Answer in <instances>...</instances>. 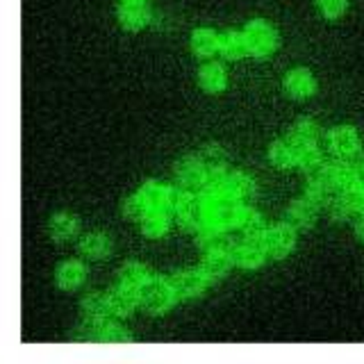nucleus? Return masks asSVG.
Here are the masks:
<instances>
[{
	"label": "nucleus",
	"instance_id": "30",
	"mask_svg": "<svg viewBox=\"0 0 364 364\" xmlns=\"http://www.w3.org/2000/svg\"><path fill=\"white\" fill-rule=\"evenodd\" d=\"M200 164L208 173H219V171L225 166V153L219 146H205L200 153Z\"/></svg>",
	"mask_w": 364,
	"mask_h": 364
},
{
	"label": "nucleus",
	"instance_id": "9",
	"mask_svg": "<svg viewBox=\"0 0 364 364\" xmlns=\"http://www.w3.org/2000/svg\"><path fill=\"white\" fill-rule=\"evenodd\" d=\"M316 219V203L310 200V198H301L296 200L289 212H287V221L294 225V228H301V230H305V228H310Z\"/></svg>",
	"mask_w": 364,
	"mask_h": 364
},
{
	"label": "nucleus",
	"instance_id": "3",
	"mask_svg": "<svg viewBox=\"0 0 364 364\" xmlns=\"http://www.w3.org/2000/svg\"><path fill=\"white\" fill-rule=\"evenodd\" d=\"M176 212H178V219H180V223L185 225V228H198V225H203V221H205V216L210 214V210H208V205H205L200 198H196V196H182V200L176 205Z\"/></svg>",
	"mask_w": 364,
	"mask_h": 364
},
{
	"label": "nucleus",
	"instance_id": "40",
	"mask_svg": "<svg viewBox=\"0 0 364 364\" xmlns=\"http://www.w3.org/2000/svg\"><path fill=\"white\" fill-rule=\"evenodd\" d=\"M355 228H358V237L364 242V214L358 219V225H355Z\"/></svg>",
	"mask_w": 364,
	"mask_h": 364
},
{
	"label": "nucleus",
	"instance_id": "2",
	"mask_svg": "<svg viewBox=\"0 0 364 364\" xmlns=\"http://www.w3.org/2000/svg\"><path fill=\"white\" fill-rule=\"evenodd\" d=\"M173 287H171V280H162V278H155V280H148L144 287H141V303L146 310H151L155 314L159 312H166L171 305H173Z\"/></svg>",
	"mask_w": 364,
	"mask_h": 364
},
{
	"label": "nucleus",
	"instance_id": "38",
	"mask_svg": "<svg viewBox=\"0 0 364 364\" xmlns=\"http://www.w3.org/2000/svg\"><path fill=\"white\" fill-rule=\"evenodd\" d=\"M75 339H85V341H91V339H100V333L94 328V321H89L87 326H80L77 333H75Z\"/></svg>",
	"mask_w": 364,
	"mask_h": 364
},
{
	"label": "nucleus",
	"instance_id": "8",
	"mask_svg": "<svg viewBox=\"0 0 364 364\" xmlns=\"http://www.w3.org/2000/svg\"><path fill=\"white\" fill-rule=\"evenodd\" d=\"M284 89H287V94L294 96V98H307L314 94L316 89V82L314 77L299 68V71H289L287 77H284Z\"/></svg>",
	"mask_w": 364,
	"mask_h": 364
},
{
	"label": "nucleus",
	"instance_id": "19",
	"mask_svg": "<svg viewBox=\"0 0 364 364\" xmlns=\"http://www.w3.org/2000/svg\"><path fill=\"white\" fill-rule=\"evenodd\" d=\"M196 242L200 248H212V250H219L228 244V237L225 232L221 230L219 223H210V225H203L198 230V237Z\"/></svg>",
	"mask_w": 364,
	"mask_h": 364
},
{
	"label": "nucleus",
	"instance_id": "28",
	"mask_svg": "<svg viewBox=\"0 0 364 364\" xmlns=\"http://www.w3.org/2000/svg\"><path fill=\"white\" fill-rule=\"evenodd\" d=\"M191 48L200 57H210L216 48H219V39L212 30H196L191 37Z\"/></svg>",
	"mask_w": 364,
	"mask_h": 364
},
{
	"label": "nucleus",
	"instance_id": "6",
	"mask_svg": "<svg viewBox=\"0 0 364 364\" xmlns=\"http://www.w3.org/2000/svg\"><path fill=\"white\" fill-rule=\"evenodd\" d=\"M171 287L182 299H193L205 291V276L198 271H180L171 278Z\"/></svg>",
	"mask_w": 364,
	"mask_h": 364
},
{
	"label": "nucleus",
	"instance_id": "11",
	"mask_svg": "<svg viewBox=\"0 0 364 364\" xmlns=\"http://www.w3.org/2000/svg\"><path fill=\"white\" fill-rule=\"evenodd\" d=\"M362 162H355V159H344V162H337L333 166L335 173V182H339L341 187L353 189L355 185H360V173H362Z\"/></svg>",
	"mask_w": 364,
	"mask_h": 364
},
{
	"label": "nucleus",
	"instance_id": "33",
	"mask_svg": "<svg viewBox=\"0 0 364 364\" xmlns=\"http://www.w3.org/2000/svg\"><path fill=\"white\" fill-rule=\"evenodd\" d=\"M299 164L305 168V171H316L321 166V153L316 151L314 144L312 146H301L299 148Z\"/></svg>",
	"mask_w": 364,
	"mask_h": 364
},
{
	"label": "nucleus",
	"instance_id": "14",
	"mask_svg": "<svg viewBox=\"0 0 364 364\" xmlns=\"http://www.w3.org/2000/svg\"><path fill=\"white\" fill-rule=\"evenodd\" d=\"M235 259L244 269H255L262 264V259H264V250H262V246L255 242V239H248L246 244H239L235 248Z\"/></svg>",
	"mask_w": 364,
	"mask_h": 364
},
{
	"label": "nucleus",
	"instance_id": "18",
	"mask_svg": "<svg viewBox=\"0 0 364 364\" xmlns=\"http://www.w3.org/2000/svg\"><path fill=\"white\" fill-rule=\"evenodd\" d=\"M48 228H50L53 239L64 242V239H71L77 232V219L71 214H55Z\"/></svg>",
	"mask_w": 364,
	"mask_h": 364
},
{
	"label": "nucleus",
	"instance_id": "24",
	"mask_svg": "<svg viewBox=\"0 0 364 364\" xmlns=\"http://www.w3.org/2000/svg\"><path fill=\"white\" fill-rule=\"evenodd\" d=\"M119 278L123 282V287H130V289H141L144 284L148 282V271L146 267L136 264V262H130V264H125L119 273Z\"/></svg>",
	"mask_w": 364,
	"mask_h": 364
},
{
	"label": "nucleus",
	"instance_id": "16",
	"mask_svg": "<svg viewBox=\"0 0 364 364\" xmlns=\"http://www.w3.org/2000/svg\"><path fill=\"white\" fill-rule=\"evenodd\" d=\"M82 280H85V267L80 264V262H73V259L64 262V264H60V269H57V282H60V287L64 289H73Z\"/></svg>",
	"mask_w": 364,
	"mask_h": 364
},
{
	"label": "nucleus",
	"instance_id": "41",
	"mask_svg": "<svg viewBox=\"0 0 364 364\" xmlns=\"http://www.w3.org/2000/svg\"><path fill=\"white\" fill-rule=\"evenodd\" d=\"M362 168H364V159H362Z\"/></svg>",
	"mask_w": 364,
	"mask_h": 364
},
{
	"label": "nucleus",
	"instance_id": "37",
	"mask_svg": "<svg viewBox=\"0 0 364 364\" xmlns=\"http://www.w3.org/2000/svg\"><path fill=\"white\" fill-rule=\"evenodd\" d=\"M205 185V196L210 200L216 198V196H225V178H221L219 173H210V178L203 182Z\"/></svg>",
	"mask_w": 364,
	"mask_h": 364
},
{
	"label": "nucleus",
	"instance_id": "26",
	"mask_svg": "<svg viewBox=\"0 0 364 364\" xmlns=\"http://www.w3.org/2000/svg\"><path fill=\"white\" fill-rule=\"evenodd\" d=\"M109 303L102 299V296H98V294H89L87 299L82 301V312H85V316L89 318V321H102L107 314H109Z\"/></svg>",
	"mask_w": 364,
	"mask_h": 364
},
{
	"label": "nucleus",
	"instance_id": "27",
	"mask_svg": "<svg viewBox=\"0 0 364 364\" xmlns=\"http://www.w3.org/2000/svg\"><path fill=\"white\" fill-rule=\"evenodd\" d=\"M255 189L253 180H250L246 173H230L225 176V191L230 193L232 198H246L250 196Z\"/></svg>",
	"mask_w": 364,
	"mask_h": 364
},
{
	"label": "nucleus",
	"instance_id": "39",
	"mask_svg": "<svg viewBox=\"0 0 364 364\" xmlns=\"http://www.w3.org/2000/svg\"><path fill=\"white\" fill-rule=\"evenodd\" d=\"M353 193V198H355V205L364 212V185H355L353 189H348Z\"/></svg>",
	"mask_w": 364,
	"mask_h": 364
},
{
	"label": "nucleus",
	"instance_id": "5",
	"mask_svg": "<svg viewBox=\"0 0 364 364\" xmlns=\"http://www.w3.org/2000/svg\"><path fill=\"white\" fill-rule=\"evenodd\" d=\"M264 244H267V250L273 255V257H284L291 253V248L296 244V237H294V230L289 225H276L271 228L264 237Z\"/></svg>",
	"mask_w": 364,
	"mask_h": 364
},
{
	"label": "nucleus",
	"instance_id": "4",
	"mask_svg": "<svg viewBox=\"0 0 364 364\" xmlns=\"http://www.w3.org/2000/svg\"><path fill=\"white\" fill-rule=\"evenodd\" d=\"M208 210H210V216H212V221L214 223H219V225H232L237 221H242V208H239V203L232 200V198H228V196H216L210 200L208 205Z\"/></svg>",
	"mask_w": 364,
	"mask_h": 364
},
{
	"label": "nucleus",
	"instance_id": "17",
	"mask_svg": "<svg viewBox=\"0 0 364 364\" xmlns=\"http://www.w3.org/2000/svg\"><path fill=\"white\" fill-rule=\"evenodd\" d=\"M355 198H353L350 191H341V193H330L328 196V210L335 219H348L355 210Z\"/></svg>",
	"mask_w": 364,
	"mask_h": 364
},
{
	"label": "nucleus",
	"instance_id": "29",
	"mask_svg": "<svg viewBox=\"0 0 364 364\" xmlns=\"http://www.w3.org/2000/svg\"><path fill=\"white\" fill-rule=\"evenodd\" d=\"M109 248H112L109 237H107V235H102V232L87 235V237L82 239V253H85L87 257H102V255H107V253H109Z\"/></svg>",
	"mask_w": 364,
	"mask_h": 364
},
{
	"label": "nucleus",
	"instance_id": "1",
	"mask_svg": "<svg viewBox=\"0 0 364 364\" xmlns=\"http://www.w3.org/2000/svg\"><path fill=\"white\" fill-rule=\"evenodd\" d=\"M244 37H246L248 50L253 53V55H257V57L271 55L273 50H276V46H278V32L273 30L269 23H264V21L248 23Z\"/></svg>",
	"mask_w": 364,
	"mask_h": 364
},
{
	"label": "nucleus",
	"instance_id": "22",
	"mask_svg": "<svg viewBox=\"0 0 364 364\" xmlns=\"http://www.w3.org/2000/svg\"><path fill=\"white\" fill-rule=\"evenodd\" d=\"M200 87L205 91H212V94H216V91H221L225 87V73L223 68L219 64H208L200 68Z\"/></svg>",
	"mask_w": 364,
	"mask_h": 364
},
{
	"label": "nucleus",
	"instance_id": "35",
	"mask_svg": "<svg viewBox=\"0 0 364 364\" xmlns=\"http://www.w3.org/2000/svg\"><path fill=\"white\" fill-rule=\"evenodd\" d=\"M316 7L326 18H339L346 11V0H316Z\"/></svg>",
	"mask_w": 364,
	"mask_h": 364
},
{
	"label": "nucleus",
	"instance_id": "15",
	"mask_svg": "<svg viewBox=\"0 0 364 364\" xmlns=\"http://www.w3.org/2000/svg\"><path fill=\"white\" fill-rule=\"evenodd\" d=\"M269 157L276 166L287 168L294 162H299V146L294 141H276L269 148Z\"/></svg>",
	"mask_w": 364,
	"mask_h": 364
},
{
	"label": "nucleus",
	"instance_id": "32",
	"mask_svg": "<svg viewBox=\"0 0 364 364\" xmlns=\"http://www.w3.org/2000/svg\"><path fill=\"white\" fill-rule=\"evenodd\" d=\"M242 230H244V235L248 237V239H262L267 235V225H264V219L257 214V212H244V216H242Z\"/></svg>",
	"mask_w": 364,
	"mask_h": 364
},
{
	"label": "nucleus",
	"instance_id": "12",
	"mask_svg": "<svg viewBox=\"0 0 364 364\" xmlns=\"http://www.w3.org/2000/svg\"><path fill=\"white\" fill-rule=\"evenodd\" d=\"M330 148L339 155H353L358 151V132L353 128H337L330 132Z\"/></svg>",
	"mask_w": 364,
	"mask_h": 364
},
{
	"label": "nucleus",
	"instance_id": "13",
	"mask_svg": "<svg viewBox=\"0 0 364 364\" xmlns=\"http://www.w3.org/2000/svg\"><path fill=\"white\" fill-rule=\"evenodd\" d=\"M176 176L180 180V185H187V187L198 185V182L203 180V164H200V159H193V157L178 159Z\"/></svg>",
	"mask_w": 364,
	"mask_h": 364
},
{
	"label": "nucleus",
	"instance_id": "31",
	"mask_svg": "<svg viewBox=\"0 0 364 364\" xmlns=\"http://www.w3.org/2000/svg\"><path fill=\"white\" fill-rule=\"evenodd\" d=\"M316 136H318V128H316V123L312 121H299L294 125V132H291V141L296 146H312L316 141Z\"/></svg>",
	"mask_w": 364,
	"mask_h": 364
},
{
	"label": "nucleus",
	"instance_id": "7",
	"mask_svg": "<svg viewBox=\"0 0 364 364\" xmlns=\"http://www.w3.org/2000/svg\"><path fill=\"white\" fill-rule=\"evenodd\" d=\"M141 200L148 205L151 210H166L173 208V189L157 185V182H146L141 187Z\"/></svg>",
	"mask_w": 364,
	"mask_h": 364
},
{
	"label": "nucleus",
	"instance_id": "21",
	"mask_svg": "<svg viewBox=\"0 0 364 364\" xmlns=\"http://www.w3.org/2000/svg\"><path fill=\"white\" fill-rule=\"evenodd\" d=\"M134 303H136V299L130 287H119L109 294V307L114 314H121V316L130 314L134 310Z\"/></svg>",
	"mask_w": 364,
	"mask_h": 364
},
{
	"label": "nucleus",
	"instance_id": "34",
	"mask_svg": "<svg viewBox=\"0 0 364 364\" xmlns=\"http://www.w3.org/2000/svg\"><path fill=\"white\" fill-rule=\"evenodd\" d=\"M100 339L107 341V344H125V341H130V333H125L121 326H102L100 328Z\"/></svg>",
	"mask_w": 364,
	"mask_h": 364
},
{
	"label": "nucleus",
	"instance_id": "10",
	"mask_svg": "<svg viewBox=\"0 0 364 364\" xmlns=\"http://www.w3.org/2000/svg\"><path fill=\"white\" fill-rule=\"evenodd\" d=\"M148 16H151V11L144 3L139 0H130V3H125L121 9H119V18L123 23V28L128 30H139L148 23Z\"/></svg>",
	"mask_w": 364,
	"mask_h": 364
},
{
	"label": "nucleus",
	"instance_id": "20",
	"mask_svg": "<svg viewBox=\"0 0 364 364\" xmlns=\"http://www.w3.org/2000/svg\"><path fill=\"white\" fill-rule=\"evenodd\" d=\"M228 269H230V259H228V255L219 253V250H214V253H210L203 259V276L210 280L223 278Z\"/></svg>",
	"mask_w": 364,
	"mask_h": 364
},
{
	"label": "nucleus",
	"instance_id": "36",
	"mask_svg": "<svg viewBox=\"0 0 364 364\" xmlns=\"http://www.w3.org/2000/svg\"><path fill=\"white\" fill-rule=\"evenodd\" d=\"M146 208H148V205L141 200V196L123 200V214L128 216V219H132V221H141L144 216H146Z\"/></svg>",
	"mask_w": 364,
	"mask_h": 364
},
{
	"label": "nucleus",
	"instance_id": "25",
	"mask_svg": "<svg viewBox=\"0 0 364 364\" xmlns=\"http://www.w3.org/2000/svg\"><path fill=\"white\" fill-rule=\"evenodd\" d=\"M141 230L148 237H162L168 230V216L164 210H153L141 219Z\"/></svg>",
	"mask_w": 364,
	"mask_h": 364
},
{
	"label": "nucleus",
	"instance_id": "23",
	"mask_svg": "<svg viewBox=\"0 0 364 364\" xmlns=\"http://www.w3.org/2000/svg\"><path fill=\"white\" fill-rule=\"evenodd\" d=\"M219 48L225 57H230V60H237V57H244L248 46H246V37L239 32H228L221 37L219 41Z\"/></svg>",
	"mask_w": 364,
	"mask_h": 364
}]
</instances>
